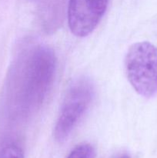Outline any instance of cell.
Wrapping results in <instances>:
<instances>
[{"label": "cell", "mask_w": 157, "mask_h": 158, "mask_svg": "<svg viewBox=\"0 0 157 158\" xmlns=\"http://www.w3.org/2000/svg\"><path fill=\"white\" fill-rule=\"evenodd\" d=\"M56 56L52 48L37 46L26 62L23 102L27 110L40 106L50 89L56 69Z\"/></svg>", "instance_id": "cell-1"}, {"label": "cell", "mask_w": 157, "mask_h": 158, "mask_svg": "<svg viewBox=\"0 0 157 158\" xmlns=\"http://www.w3.org/2000/svg\"><path fill=\"white\" fill-rule=\"evenodd\" d=\"M125 70L135 92L146 98L157 94V47L148 41L129 46L125 56Z\"/></svg>", "instance_id": "cell-2"}, {"label": "cell", "mask_w": 157, "mask_h": 158, "mask_svg": "<svg viewBox=\"0 0 157 158\" xmlns=\"http://www.w3.org/2000/svg\"><path fill=\"white\" fill-rule=\"evenodd\" d=\"M94 97V86L89 79L80 77L69 86L55 122L53 135L62 142L68 138L89 109Z\"/></svg>", "instance_id": "cell-3"}, {"label": "cell", "mask_w": 157, "mask_h": 158, "mask_svg": "<svg viewBox=\"0 0 157 158\" xmlns=\"http://www.w3.org/2000/svg\"><path fill=\"white\" fill-rule=\"evenodd\" d=\"M109 0H69L68 25L77 37L92 33L104 16Z\"/></svg>", "instance_id": "cell-4"}, {"label": "cell", "mask_w": 157, "mask_h": 158, "mask_svg": "<svg viewBox=\"0 0 157 158\" xmlns=\"http://www.w3.org/2000/svg\"><path fill=\"white\" fill-rule=\"evenodd\" d=\"M67 158H95V150L89 143H81L71 151Z\"/></svg>", "instance_id": "cell-5"}, {"label": "cell", "mask_w": 157, "mask_h": 158, "mask_svg": "<svg viewBox=\"0 0 157 158\" xmlns=\"http://www.w3.org/2000/svg\"><path fill=\"white\" fill-rule=\"evenodd\" d=\"M0 158H24V153L18 144L9 143L1 149Z\"/></svg>", "instance_id": "cell-6"}, {"label": "cell", "mask_w": 157, "mask_h": 158, "mask_svg": "<svg viewBox=\"0 0 157 158\" xmlns=\"http://www.w3.org/2000/svg\"><path fill=\"white\" fill-rule=\"evenodd\" d=\"M115 158H131V157H129V156L128 155V154H120L119 156H118V157H115Z\"/></svg>", "instance_id": "cell-7"}]
</instances>
